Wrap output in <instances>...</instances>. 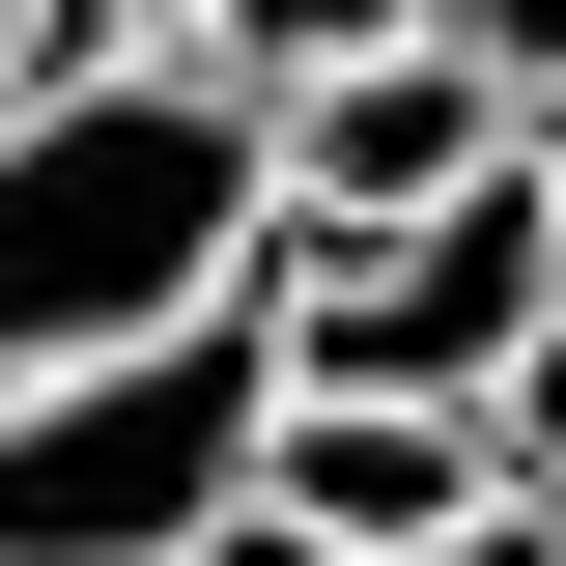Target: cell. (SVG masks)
<instances>
[{
    "instance_id": "cell-7",
    "label": "cell",
    "mask_w": 566,
    "mask_h": 566,
    "mask_svg": "<svg viewBox=\"0 0 566 566\" xmlns=\"http://www.w3.org/2000/svg\"><path fill=\"white\" fill-rule=\"evenodd\" d=\"M397 566H566V510H538V482H482V510H424Z\"/></svg>"
},
{
    "instance_id": "cell-1",
    "label": "cell",
    "mask_w": 566,
    "mask_h": 566,
    "mask_svg": "<svg viewBox=\"0 0 566 566\" xmlns=\"http://www.w3.org/2000/svg\"><path fill=\"white\" fill-rule=\"evenodd\" d=\"M255 85H199L170 29H114V57H57L29 114H0V368L57 340H142V312H227L255 283Z\"/></svg>"
},
{
    "instance_id": "cell-9",
    "label": "cell",
    "mask_w": 566,
    "mask_h": 566,
    "mask_svg": "<svg viewBox=\"0 0 566 566\" xmlns=\"http://www.w3.org/2000/svg\"><path fill=\"white\" fill-rule=\"evenodd\" d=\"M57 57H114V29H85V0H0V114H29Z\"/></svg>"
},
{
    "instance_id": "cell-4",
    "label": "cell",
    "mask_w": 566,
    "mask_h": 566,
    "mask_svg": "<svg viewBox=\"0 0 566 566\" xmlns=\"http://www.w3.org/2000/svg\"><path fill=\"white\" fill-rule=\"evenodd\" d=\"M255 510H312L340 566H397L424 510H482V424H453V397H340V368H283V397H255Z\"/></svg>"
},
{
    "instance_id": "cell-6",
    "label": "cell",
    "mask_w": 566,
    "mask_h": 566,
    "mask_svg": "<svg viewBox=\"0 0 566 566\" xmlns=\"http://www.w3.org/2000/svg\"><path fill=\"white\" fill-rule=\"evenodd\" d=\"M424 57H482L510 114H566V0H424Z\"/></svg>"
},
{
    "instance_id": "cell-10",
    "label": "cell",
    "mask_w": 566,
    "mask_h": 566,
    "mask_svg": "<svg viewBox=\"0 0 566 566\" xmlns=\"http://www.w3.org/2000/svg\"><path fill=\"white\" fill-rule=\"evenodd\" d=\"M85 29H170V0H85Z\"/></svg>"
},
{
    "instance_id": "cell-5",
    "label": "cell",
    "mask_w": 566,
    "mask_h": 566,
    "mask_svg": "<svg viewBox=\"0 0 566 566\" xmlns=\"http://www.w3.org/2000/svg\"><path fill=\"white\" fill-rule=\"evenodd\" d=\"M482 482H538V510H566V283L510 312V368H482Z\"/></svg>"
},
{
    "instance_id": "cell-2",
    "label": "cell",
    "mask_w": 566,
    "mask_h": 566,
    "mask_svg": "<svg viewBox=\"0 0 566 566\" xmlns=\"http://www.w3.org/2000/svg\"><path fill=\"white\" fill-rule=\"evenodd\" d=\"M255 283L227 312H142V340H57V368H0V566H170L227 482H255Z\"/></svg>"
},
{
    "instance_id": "cell-3",
    "label": "cell",
    "mask_w": 566,
    "mask_h": 566,
    "mask_svg": "<svg viewBox=\"0 0 566 566\" xmlns=\"http://www.w3.org/2000/svg\"><path fill=\"white\" fill-rule=\"evenodd\" d=\"M482 142H538L482 57H424V29H368V57H312V85H255V170L283 199L255 227H397V199H453Z\"/></svg>"
},
{
    "instance_id": "cell-11",
    "label": "cell",
    "mask_w": 566,
    "mask_h": 566,
    "mask_svg": "<svg viewBox=\"0 0 566 566\" xmlns=\"http://www.w3.org/2000/svg\"><path fill=\"white\" fill-rule=\"evenodd\" d=\"M538 199H566V114H538Z\"/></svg>"
},
{
    "instance_id": "cell-8",
    "label": "cell",
    "mask_w": 566,
    "mask_h": 566,
    "mask_svg": "<svg viewBox=\"0 0 566 566\" xmlns=\"http://www.w3.org/2000/svg\"><path fill=\"white\" fill-rule=\"evenodd\" d=\"M170 566H340V538H312V510H255V482H227V510H199V538H170Z\"/></svg>"
}]
</instances>
